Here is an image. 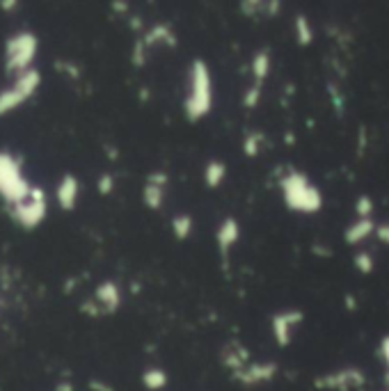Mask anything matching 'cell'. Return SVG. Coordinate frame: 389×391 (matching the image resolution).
I'll return each mask as SVG.
<instances>
[{
  "label": "cell",
  "mask_w": 389,
  "mask_h": 391,
  "mask_svg": "<svg viewBox=\"0 0 389 391\" xmlns=\"http://www.w3.org/2000/svg\"><path fill=\"white\" fill-rule=\"evenodd\" d=\"M376 233H378V238L387 242L389 245V224H383V226H376Z\"/></svg>",
  "instance_id": "obj_27"
},
{
  "label": "cell",
  "mask_w": 389,
  "mask_h": 391,
  "mask_svg": "<svg viewBox=\"0 0 389 391\" xmlns=\"http://www.w3.org/2000/svg\"><path fill=\"white\" fill-rule=\"evenodd\" d=\"M302 323V311L295 309H286L279 311V314L272 316V334H275L277 346L286 348L291 343V330Z\"/></svg>",
  "instance_id": "obj_7"
},
{
  "label": "cell",
  "mask_w": 389,
  "mask_h": 391,
  "mask_svg": "<svg viewBox=\"0 0 389 391\" xmlns=\"http://www.w3.org/2000/svg\"><path fill=\"white\" fill-rule=\"evenodd\" d=\"M160 42L163 44H169L172 49L176 46V37H174L172 28H169V26H156L144 37V46H147V49H149V46H154V44H160Z\"/></svg>",
  "instance_id": "obj_15"
},
{
  "label": "cell",
  "mask_w": 389,
  "mask_h": 391,
  "mask_svg": "<svg viewBox=\"0 0 389 391\" xmlns=\"http://www.w3.org/2000/svg\"><path fill=\"white\" fill-rule=\"evenodd\" d=\"M37 53V37L33 33H19L7 42V56H5V69L7 74L21 76L26 74L30 67V62L35 60Z\"/></svg>",
  "instance_id": "obj_4"
},
{
  "label": "cell",
  "mask_w": 389,
  "mask_h": 391,
  "mask_svg": "<svg viewBox=\"0 0 389 391\" xmlns=\"http://www.w3.org/2000/svg\"><path fill=\"white\" fill-rule=\"evenodd\" d=\"M142 382H144L147 389L158 391V389H163L167 385V375H165V371H160V369H149V371H144Z\"/></svg>",
  "instance_id": "obj_20"
},
{
  "label": "cell",
  "mask_w": 389,
  "mask_h": 391,
  "mask_svg": "<svg viewBox=\"0 0 389 391\" xmlns=\"http://www.w3.org/2000/svg\"><path fill=\"white\" fill-rule=\"evenodd\" d=\"M46 194L42 188H33L28 199H23L21 204L10 206V215L17 220L23 229H35L37 224H42V220L46 217Z\"/></svg>",
  "instance_id": "obj_6"
},
{
  "label": "cell",
  "mask_w": 389,
  "mask_h": 391,
  "mask_svg": "<svg viewBox=\"0 0 389 391\" xmlns=\"http://www.w3.org/2000/svg\"><path fill=\"white\" fill-rule=\"evenodd\" d=\"M92 389H99V391H113V389H108V387H101L99 382H92Z\"/></svg>",
  "instance_id": "obj_28"
},
{
  "label": "cell",
  "mask_w": 389,
  "mask_h": 391,
  "mask_svg": "<svg viewBox=\"0 0 389 391\" xmlns=\"http://www.w3.org/2000/svg\"><path fill=\"white\" fill-rule=\"evenodd\" d=\"M293 28H295V42H298L302 49L314 42V28H311V23L305 14H298V17H295Z\"/></svg>",
  "instance_id": "obj_17"
},
{
  "label": "cell",
  "mask_w": 389,
  "mask_h": 391,
  "mask_svg": "<svg viewBox=\"0 0 389 391\" xmlns=\"http://www.w3.org/2000/svg\"><path fill=\"white\" fill-rule=\"evenodd\" d=\"M97 302L104 307V314H110V311H117V307H119L122 302V293L119 288H117V284H113V281H104L97 293H94Z\"/></svg>",
  "instance_id": "obj_11"
},
{
  "label": "cell",
  "mask_w": 389,
  "mask_h": 391,
  "mask_svg": "<svg viewBox=\"0 0 389 391\" xmlns=\"http://www.w3.org/2000/svg\"><path fill=\"white\" fill-rule=\"evenodd\" d=\"M113 188H115V178H113L110 174H104V176L99 178V190H101V194H110Z\"/></svg>",
  "instance_id": "obj_25"
},
{
  "label": "cell",
  "mask_w": 389,
  "mask_h": 391,
  "mask_svg": "<svg viewBox=\"0 0 389 391\" xmlns=\"http://www.w3.org/2000/svg\"><path fill=\"white\" fill-rule=\"evenodd\" d=\"M165 185H167V174H163V172H154L147 178V185H144V204L149 206L151 210H158L163 206V199H165Z\"/></svg>",
  "instance_id": "obj_8"
},
{
  "label": "cell",
  "mask_w": 389,
  "mask_h": 391,
  "mask_svg": "<svg viewBox=\"0 0 389 391\" xmlns=\"http://www.w3.org/2000/svg\"><path fill=\"white\" fill-rule=\"evenodd\" d=\"M380 355L387 362V369H389V336H385L383 341H380Z\"/></svg>",
  "instance_id": "obj_26"
},
{
  "label": "cell",
  "mask_w": 389,
  "mask_h": 391,
  "mask_svg": "<svg viewBox=\"0 0 389 391\" xmlns=\"http://www.w3.org/2000/svg\"><path fill=\"white\" fill-rule=\"evenodd\" d=\"M224 176H227V165H224L222 160H208L206 167H204V183L211 188V190H215L217 185H222Z\"/></svg>",
  "instance_id": "obj_14"
},
{
  "label": "cell",
  "mask_w": 389,
  "mask_h": 391,
  "mask_svg": "<svg viewBox=\"0 0 389 391\" xmlns=\"http://www.w3.org/2000/svg\"><path fill=\"white\" fill-rule=\"evenodd\" d=\"M277 371V366L275 364H261V366H250L245 373H238V378L243 380V382H261V380H270L272 378V373Z\"/></svg>",
  "instance_id": "obj_18"
},
{
  "label": "cell",
  "mask_w": 389,
  "mask_h": 391,
  "mask_svg": "<svg viewBox=\"0 0 389 391\" xmlns=\"http://www.w3.org/2000/svg\"><path fill=\"white\" fill-rule=\"evenodd\" d=\"M188 94L183 99V115L188 122H199L213 108V81L204 60H194L188 72Z\"/></svg>",
  "instance_id": "obj_1"
},
{
  "label": "cell",
  "mask_w": 389,
  "mask_h": 391,
  "mask_svg": "<svg viewBox=\"0 0 389 391\" xmlns=\"http://www.w3.org/2000/svg\"><path fill=\"white\" fill-rule=\"evenodd\" d=\"M279 188H282L284 204L295 213H318L323 208L321 190L311 185L307 174H302V172H291V174L282 176Z\"/></svg>",
  "instance_id": "obj_2"
},
{
  "label": "cell",
  "mask_w": 389,
  "mask_h": 391,
  "mask_svg": "<svg viewBox=\"0 0 389 391\" xmlns=\"http://www.w3.org/2000/svg\"><path fill=\"white\" fill-rule=\"evenodd\" d=\"M33 185L21 176V165L10 153H0V194L10 206L30 197Z\"/></svg>",
  "instance_id": "obj_3"
},
{
  "label": "cell",
  "mask_w": 389,
  "mask_h": 391,
  "mask_svg": "<svg viewBox=\"0 0 389 391\" xmlns=\"http://www.w3.org/2000/svg\"><path fill=\"white\" fill-rule=\"evenodd\" d=\"M172 231H174V236L179 240H185L190 236V231H192V217L185 215V213L174 215L172 217Z\"/></svg>",
  "instance_id": "obj_19"
},
{
  "label": "cell",
  "mask_w": 389,
  "mask_h": 391,
  "mask_svg": "<svg viewBox=\"0 0 389 391\" xmlns=\"http://www.w3.org/2000/svg\"><path fill=\"white\" fill-rule=\"evenodd\" d=\"M353 263H355V268L364 272V275H369V272L373 270V256L369 252H357L353 256Z\"/></svg>",
  "instance_id": "obj_22"
},
{
  "label": "cell",
  "mask_w": 389,
  "mask_h": 391,
  "mask_svg": "<svg viewBox=\"0 0 389 391\" xmlns=\"http://www.w3.org/2000/svg\"><path fill=\"white\" fill-rule=\"evenodd\" d=\"M78 190H81L78 178L74 174H65V178H62L60 185H58V204H60L62 210H74L76 208Z\"/></svg>",
  "instance_id": "obj_10"
},
{
  "label": "cell",
  "mask_w": 389,
  "mask_h": 391,
  "mask_svg": "<svg viewBox=\"0 0 389 391\" xmlns=\"http://www.w3.org/2000/svg\"><path fill=\"white\" fill-rule=\"evenodd\" d=\"M371 210H373V199L369 197V194H360L355 201L357 220H367V217H371Z\"/></svg>",
  "instance_id": "obj_21"
},
{
  "label": "cell",
  "mask_w": 389,
  "mask_h": 391,
  "mask_svg": "<svg viewBox=\"0 0 389 391\" xmlns=\"http://www.w3.org/2000/svg\"><path fill=\"white\" fill-rule=\"evenodd\" d=\"M325 382H328V387H332V389H348V387H353V385L360 387L362 382H364V378H362L360 371L346 369V371H341V373H334V375H328V378L318 380V387H323Z\"/></svg>",
  "instance_id": "obj_12"
},
{
  "label": "cell",
  "mask_w": 389,
  "mask_h": 391,
  "mask_svg": "<svg viewBox=\"0 0 389 391\" xmlns=\"http://www.w3.org/2000/svg\"><path fill=\"white\" fill-rule=\"evenodd\" d=\"M259 99H261V85H252L250 90L245 92V97H243V106L245 108H254L256 103H259Z\"/></svg>",
  "instance_id": "obj_24"
},
{
  "label": "cell",
  "mask_w": 389,
  "mask_h": 391,
  "mask_svg": "<svg viewBox=\"0 0 389 391\" xmlns=\"http://www.w3.org/2000/svg\"><path fill=\"white\" fill-rule=\"evenodd\" d=\"M39 83H42V76H39L37 69H28L26 74H21L14 83V88L0 92V115H7L14 108H19L21 103L33 97L37 92Z\"/></svg>",
  "instance_id": "obj_5"
},
{
  "label": "cell",
  "mask_w": 389,
  "mask_h": 391,
  "mask_svg": "<svg viewBox=\"0 0 389 391\" xmlns=\"http://www.w3.org/2000/svg\"><path fill=\"white\" fill-rule=\"evenodd\" d=\"M240 238V224L236 217H224L217 226V247H220V252L227 256L229 249L236 245Z\"/></svg>",
  "instance_id": "obj_9"
},
{
  "label": "cell",
  "mask_w": 389,
  "mask_h": 391,
  "mask_svg": "<svg viewBox=\"0 0 389 391\" xmlns=\"http://www.w3.org/2000/svg\"><path fill=\"white\" fill-rule=\"evenodd\" d=\"M252 74H254V83L256 85H261L268 78V74H270V53H268V49H261L254 56V60H252Z\"/></svg>",
  "instance_id": "obj_16"
},
{
  "label": "cell",
  "mask_w": 389,
  "mask_h": 391,
  "mask_svg": "<svg viewBox=\"0 0 389 391\" xmlns=\"http://www.w3.org/2000/svg\"><path fill=\"white\" fill-rule=\"evenodd\" d=\"M373 231H376V224H373L371 217H367V220H357L346 229L344 240L348 242V245H360V242L364 238H369Z\"/></svg>",
  "instance_id": "obj_13"
},
{
  "label": "cell",
  "mask_w": 389,
  "mask_h": 391,
  "mask_svg": "<svg viewBox=\"0 0 389 391\" xmlns=\"http://www.w3.org/2000/svg\"><path fill=\"white\" fill-rule=\"evenodd\" d=\"M259 142H261L259 133H250V135L245 138V142H243V151L250 156V158H254V156L259 153Z\"/></svg>",
  "instance_id": "obj_23"
}]
</instances>
